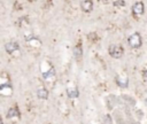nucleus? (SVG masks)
<instances>
[{"label":"nucleus","instance_id":"13","mask_svg":"<svg viewBox=\"0 0 147 124\" xmlns=\"http://www.w3.org/2000/svg\"><path fill=\"white\" fill-rule=\"evenodd\" d=\"M108 117H109L108 115L105 117V118H106V124H111V121H108Z\"/></svg>","mask_w":147,"mask_h":124},{"label":"nucleus","instance_id":"12","mask_svg":"<svg viewBox=\"0 0 147 124\" xmlns=\"http://www.w3.org/2000/svg\"><path fill=\"white\" fill-rule=\"evenodd\" d=\"M114 6H115V7H118V6H119V7H123V6H124V0H119V1L116 0V1L114 2Z\"/></svg>","mask_w":147,"mask_h":124},{"label":"nucleus","instance_id":"8","mask_svg":"<svg viewBox=\"0 0 147 124\" xmlns=\"http://www.w3.org/2000/svg\"><path fill=\"white\" fill-rule=\"evenodd\" d=\"M0 93H2L3 95H9V94L11 93V86H10V83H8V82L0 83Z\"/></svg>","mask_w":147,"mask_h":124},{"label":"nucleus","instance_id":"11","mask_svg":"<svg viewBox=\"0 0 147 124\" xmlns=\"http://www.w3.org/2000/svg\"><path fill=\"white\" fill-rule=\"evenodd\" d=\"M74 55H75L77 59H80V57H82V55H83V49H82L80 42H78V44L74 47Z\"/></svg>","mask_w":147,"mask_h":124},{"label":"nucleus","instance_id":"1","mask_svg":"<svg viewBox=\"0 0 147 124\" xmlns=\"http://www.w3.org/2000/svg\"><path fill=\"white\" fill-rule=\"evenodd\" d=\"M127 44L131 48H139L142 45V38L139 32H133L127 38Z\"/></svg>","mask_w":147,"mask_h":124},{"label":"nucleus","instance_id":"14","mask_svg":"<svg viewBox=\"0 0 147 124\" xmlns=\"http://www.w3.org/2000/svg\"><path fill=\"white\" fill-rule=\"evenodd\" d=\"M0 124H3V122H2V117L0 116Z\"/></svg>","mask_w":147,"mask_h":124},{"label":"nucleus","instance_id":"3","mask_svg":"<svg viewBox=\"0 0 147 124\" xmlns=\"http://www.w3.org/2000/svg\"><path fill=\"white\" fill-rule=\"evenodd\" d=\"M145 13V6L142 1H137L133 6H132V14L134 17H140L142 16Z\"/></svg>","mask_w":147,"mask_h":124},{"label":"nucleus","instance_id":"15","mask_svg":"<svg viewBox=\"0 0 147 124\" xmlns=\"http://www.w3.org/2000/svg\"><path fill=\"white\" fill-rule=\"evenodd\" d=\"M101 1H105V2H107V1H108V0H101Z\"/></svg>","mask_w":147,"mask_h":124},{"label":"nucleus","instance_id":"7","mask_svg":"<svg viewBox=\"0 0 147 124\" xmlns=\"http://www.w3.org/2000/svg\"><path fill=\"white\" fill-rule=\"evenodd\" d=\"M67 94H68L69 98H71V99H76V98H78V95H79V91H78L77 86H75V85H70V86L67 87Z\"/></svg>","mask_w":147,"mask_h":124},{"label":"nucleus","instance_id":"4","mask_svg":"<svg viewBox=\"0 0 147 124\" xmlns=\"http://www.w3.org/2000/svg\"><path fill=\"white\" fill-rule=\"evenodd\" d=\"M5 49H6V52L8 54L14 55L15 53L20 52V46H18V44L16 41H9V42H7L5 45Z\"/></svg>","mask_w":147,"mask_h":124},{"label":"nucleus","instance_id":"5","mask_svg":"<svg viewBox=\"0 0 147 124\" xmlns=\"http://www.w3.org/2000/svg\"><path fill=\"white\" fill-rule=\"evenodd\" d=\"M20 109L16 107V106H14V107H11V108H9V110H8V114H7V118L8 119H10V121H17V119H20Z\"/></svg>","mask_w":147,"mask_h":124},{"label":"nucleus","instance_id":"2","mask_svg":"<svg viewBox=\"0 0 147 124\" xmlns=\"http://www.w3.org/2000/svg\"><path fill=\"white\" fill-rule=\"evenodd\" d=\"M109 54L111 57L114 59H119L123 56V53H124V49L121 45H110L109 46Z\"/></svg>","mask_w":147,"mask_h":124},{"label":"nucleus","instance_id":"10","mask_svg":"<svg viewBox=\"0 0 147 124\" xmlns=\"http://www.w3.org/2000/svg\"><path fill=\"white\" fill-rule=\"evenodd\" d=\"M37 95H38L39 99L45 100V99L48 98V91H47L45 87H39V88L37 90Z\"/></svg>","mask_w":147,"mask_h":124},{"label":"nucleus","instance_id":"6","mask_svg":"<svg viewBox=\"0 0 147 124\" xmlns=\"http://www.w3.org/2000/svg\"><path fill=\"white\" fill-rule=\"evenodd\" d=\"M80 8L84 13H91L93 9V1L92 0H83L80 2Z\"/></svg>","mask_w":147,"mask_h":124},{"label":"nucleus","instance_id":"9","mask_svg":"<svg viewBox=\"0 0 147 124\" xmlns=\"http://www.w3.org/2000/svg\"><path fill=\"white\" fill-rule=\"evenodd\" d=\"M116 83L121 87H126L129 84V79L126 77H123V76H116Z\"/></svg>","mask_w":147,"mask_h":124}]
</instances>
